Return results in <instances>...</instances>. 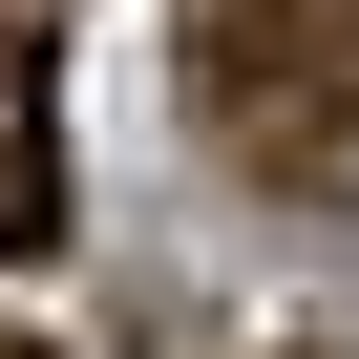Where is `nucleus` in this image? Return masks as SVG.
<instances>
[{
  "mask_svg": "<svg viewBox=\"0 0 359 359\" xmlns=\"http://www.w3.org/2000/svg\"><path fill=\"white\" fill-rule=\"evenodd\" d=\"M0 254H64V127L0 106Z\"/></svg>",
  "mask_w": 359,
  "mask_h": 359,
  "instance_id": "1",
  "label": "nucleus"
},
{
  "mask_svg": "<svg viewBox=\"0 0 359 359\" xmlns=\"http://www.w3.org/2000/svg\"><path fill=\"white\" fill-rule=\"evenodd\" d=\"M0 106H43V0H0Z\"/></svg>",
  "mask_w": 359,
  "mask_h": 359,
  "instance_id": "2",
  "label": "nucleus"
},
{
  "mask_svg": "<svg viewBox=\"0 0 359 359\" xmlns=\"http://www.w3.org/2000/svg\"><path fill=\"white\" fill-rule=\"evenodd\" d=\"M0 359H43V338H0Z\"/></svg>",
  "mask_w": 359,
  "mask_h": 359,
  "instance_id": "3",
  "label": "nucleus"
}]
</instances>
